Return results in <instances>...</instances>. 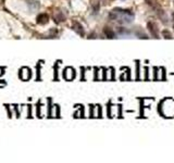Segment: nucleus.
<instances>
[{"label": "nucleus", "mask_w": 174, "mask_h": 163, "mask_svg": "<svg viewBox=\"0 0 174 163\" xmlns=\"http://www.w3.org/2000/svg\"><path fill=\"white\" fill-rule=\"evenodd\" d=\"M36 22L39 25H45L49 22V15L47 13H40L36 19Z\"/></svg>", "instance_id": "2"}, {"label": "nucleus", "mask_w": 174, "mask_h": 163, "mask_svg": "<svg viewBox=\"0 0 174 163\" xmlns=\"http://www.w3.org/2000/svg\"><path fill=\"white\" fill-rule=\"evenodd\" d=\"M53 19H54L56 22H58V23H62V22L66 21V17H64V14H63L60 10H57V11L54 12L53 13Z\"/></svg>", "instance_id": "4"}, {"label": "nucleus", "mask_w": 174, "mask_h": 163, "mask_svg": "<svg viewBox=\"0 0 174 163\" xmlns=\"http://www.w3.org/2000/svg\"><path fill=\"white\" fill-rule=\"evenodd\" d=\"M72 27H73V31H75V33H77L80 36H84V35H85L83 26L81 25L78 22H73V23H72Z\"/></svg>", "instance_id": "3"}, {"label": "nucleus", "mask_w": 174, "mask_h": 163, "mask_svg": "<svg viewBox=\"0 0 174 163\" xmlns=\"http://www.w3.org/2000/svg\"><path fill=\"white\" fill-rule=\"evenodd\" d=\"M147 27H148L149 32H150V34H151L154 37H158V26H157V24L154 23V22H152V21H150V22H148V24H147Z\"/></svg>", "instance_id": "1"}, {"label": "nucleus", "mask_w": 174, "mask_h": 163, "mask_svg": "<svg viewBox=\"0 0 174 163\" xmlns=\"http://www.w3.org/2000/svg\"><path fill=\"white\" fill-rule=\"evenodd\" d=\"M103 33H105V35H106L108 38H114V33L111 29L105 27V29H103Z\"/></svg>", "instance_id": "5"}, {"label": "nucleus", "mask_w": 174, "mask_h": 163, "mask_svg": "<svg viewBox=\"0 0 174 163\" xmlns=\"http://www.w3.org/2000/svg\"><path fill=\"white\" fill-rule=\"evenodd\" d=\"M163 36H164V38H168V39H171L172 38V35H171V33L170 32H168V31H163Z\"/></svg>", "instance_id": "6"}]
</instances>
